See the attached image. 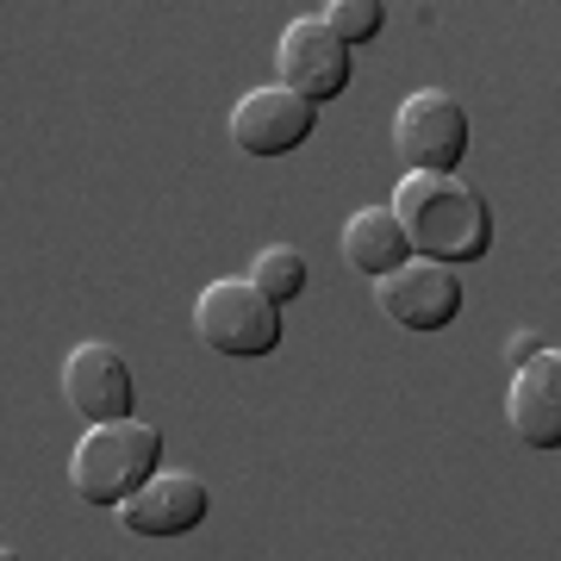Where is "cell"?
Returning a JSON list of instances; mask_svg holds the SVG:
<instances>
[{"instance_id": "cell-1", "label": "cell", "mask_w": 561, "mask_h": 561, "mask_svg": "<svg viewBox=\"0 0 561 561\" xmlns=\"http://www.w3.org/2000/svg\"><path fill=\"white\" fill-rule=\"evenodd\" d=\"M387 213L400 225L405 250L443 262V268L486 256V243H493V213L461 175H400Z\"/></svg>"}, {"instance_id": "cell-2", "label": "cell", "mask_w": 561, "mask_h": 561, "mask_svg": "<svg viewBox=\"0 0 561 561\" xmlns=\"http://www.w3.org/2000/svg\"><path fill=\"white\" fill-rule=\"evenodd\" d=\"M162 468V431L144 419H119V424H88L69 456V486L101 512H119L150 474Z\"/></svg>"}, {"instance_id": "cell-3", "label": "cell", "mask_w": 561, "mask_h": 561, "mask_svg": "<svg viewBox=\"0 0 561 561\" xmlns=\"http://www.w3.org/2000/svg\"><path fill=\"white\" fill-rule=\"evenodd\" d=\"M194 331H201L206 350H219L231 362H250V356L280 350V306L268 294H256L250 275H219V280H206L201 300H194Z\"/></svg>"}, {"instance_id": "cell-4", "label": "cell", "mask_w": 561, "mask_h": 561, "mask_svg": "<svg viewBox=\"0 0 561 561\" xmlns=\"http://www.w3.org/2000/svg\"><path fill=\"white\" fill-rule=\"evenodd\" d=\"M393 150H400L405 175H456L468 157V113L449 88H419L405 94L393 113Z\"/></svg>"}, {"instance_id": "cell-5", "label": "cell", "mask_w": 561, "mask_h": 561, "mask_svg": "<svg viewBox=\"0 0 561 561\" xmlns=\"http://www.w3.org/2000/svg\"><path fill=\"white\" fill-rule=\"evenodd\" d=\"M275 69H280V88L287 94H300L306 106H319V101H337L343 88H350V69L356 62H350V44H337L324 32V20L312 13V20H294L280 32Z\"/></svg>"}, {"instance_id": "cell-6", "label": "cell", "mask_w": 561, "mask_h": 561, "mask_svg": "<svg viewBox=\"0 0 561 561\" xmlns=\"http://www.w3.org/2000/svg\"><path fill=\"white\" fill-rule=\"evenodd\" d=\"M375 306H381L393 324L405 331H449L461 312V275L456 268H443V262H400L393 275L375 280Z\"/></svg>"}, {"instance_id": "cell-7", "label": "cell", "mask_w": 561, "mask_h": 561, "mask_svg": "<svg viewBox=\"0 0 561 561\" xmlns=\"http://www.w3.org/2000/svg\"><path fill=\"white\" fill-rule=\"evenodd\" d=\"M62 400L88 424H119L138 412V387H131V368H125V356L113 343L88 337L62 362Z\"/></svg>"}, {"instance_id": "cell-8", "label": "cell", "mask_w": 561, "mask_h": 561, "mask_svg": "<svg viewBox=\"0 0 561 561\" xmlns=\"http://www.w3.org/2000/svg\"><path fill=\"white\" fill-rule=\"evenodd\" d=\"M312 125H319V106H306L300 94H287L280 81L250 88L231 106V144H238L243 157H287V150H300L312 138Z\"/></svg>"}, {"instance_id": "cell-9", "label": "cell", "mask_w": 561, "mask_h": 561, "mask_svg": "<svg viewBox=\"0 0 561 561\" xmlns=\"http://www.w3.org/2000/svg\"><path fill=\"white\" fill-rule=\"evenodd\" d=\"M206 512H213V493H206L201 474L157 468V474L119 505V524L131 537H187V530L206 524Z\"/></svg>"}, {"instance_id": "cell-10", "label": "cell", "mask_w": 561, "mask_h": 561, "mask_svg": "<svg viewBox=\"0 0 561 561\" xmlns=\"http://www.w3.org/2000/svg\"><path fill=\"white\" fill-rule=\"evenodd\" d=\"M505 419L518 431V443L530 449H561V350H537L530 362H518V375L505 387Z\"/></svg>"}, {"instance_id": "cell-11", "label": "cell", "mask_w": 561, "mask_h": 561, "mask_svg": "<svg viewBox=\"0 0 561 561\" xmlns=\"http://www.w3.org/2000/svg\"><path fill=\"white\" fill-rule=\"evenodd\" d=\"M343 262H350L356 275H368V280H381V275H393L400 262H412V250H405L400 225H393L387 206L350 213V225H343Z\"/></svg>"}, {"instance_id": "cell-12", "label": "cell", "mask_w": 561, "mask_h": 561, "mask_svg": "<svg viewBox=\"0 0 561 561\" xmlns=\"http://www.w3.org/2000/svg\"><path fill=\"white\" fill-rule=\"evenodd\" d=\"M250 280H256V294H268L275 306L300 300L306 294V256L294 243H268L256 262H250Z\"/></svg>"}, {"instance_id": "cell-13", "label": "cell", "mask_w": 561, "mask_h": 561, "mask_svg": "<svg viewBox=\"0 0 561 561\" xmlns=\"http://www.w3.org/2000/svg\"><path fill=\"white\" fill-rule=\"evenodd\" d=\"M319 20H324V32L337 44H368V38H381L387 32V7L381 0H331V7H319Z\"/></svg>"}, {"instance_id": "cell-14", "label": "cell", "mask_w": 561, "mask_h": 561, "mask_svg": "<svg viewBox=\"0 0 561 561\" xmlns=\"http://www.w3.org/2000/svg\"><path fill=\"white\" fill-rule=\"evenodd\" d=\"M537 350H549V343H542L537 331H518V337H512V362H530Z\"/></svg>"}, {"instance_id": "cell-15", "label": "cell", "mask_w": 561, "mask_h": 561, "mask_svg": "<svg viewBox=\"0 0 561 561\" xmlns=\"http://www.w3.org/2000/svg\"><path fill=\"white\" fill-rule=\"evenodd\" d=\"M0 561H20V549H0Z\"/></svg>"}]
</instances>
